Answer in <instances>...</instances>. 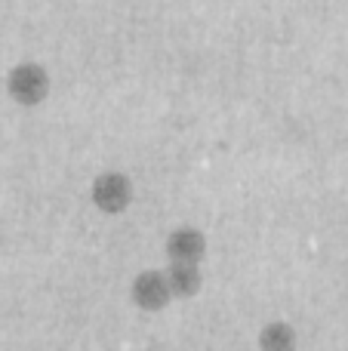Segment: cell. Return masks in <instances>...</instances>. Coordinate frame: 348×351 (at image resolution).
Listing matches in <instances>:
<instances>
[{
  "mask_svg": "<svg viewBox=\"0 0 348 351\" xmlns=\"http://www.w3.org/2000/svg\"><path fill=\"white\" fill-rule=\"evenodd\" d=\"M10 93L25 105L40 102L43 93H47V74L37 65H18L10 74Z\"/></svg>",
  "mask_w": 348,
  "mask_h": 351,
  "instance_id": "6da1fadb",
  "label": "cell"
},
{
  "mask_svg": "<svg viewBox=\"0 0 348 351\" xmlns=\"http://www.w3.org/2000/svg\"><path fill=\"white\" fill-rule=\"evenodd\" d=\"M170 280L164 278V274H158V271H148V274H142L139 280H136V287H133V296H136V302L142 305V308H160V305L170 299Z\"/></svg>",
  "mask_w": 348,
  "mask_h": 351,
  "instance_id": "7a4b0ae2",
  "label": "cell"
},
{
  "mask_svg": "<svg viewBox=\"0 0 348 351\" xmlns=\"http://www.w3.org/2000/svg\"><path fill=\"white\" fill-rule=\"evenodd\" d=\"M293 342H296V336L287 324H271V327L262 333L265 351H293Z\"/></svg>",
  "mask_w": 348,
  "mask_h": 351,
  "instance_id": "8992f818",
  "label": "cell"
},
{
  "mask_svg": "<svg viewBox=\"0 0 348 351\" xmlns=\"http://www.w3.org/2000/svg\"><path fill=\"white\" fill-rule=\"evenodd\" d=\"M129 182L123 179V176H102V179L96 182V204L102 206V210L108 213H117L123 210V206L129 204Z\"/></svg>",
  "mask_w": 348,
  "mask_h": 351,
  "instance_id": "3957f363",
  "label": "cell"
},
{
  "mask_svg": "<svg viewBox=\"0 0 348 351\" xmlns=\"http://www.w3.org/2000/svg\"><path fill=\"white\" fill-rule=\"evenodd\" d=\"M166 280H170V290L176 293H195L197 284H201V274H197V265H191V262H176Z\"/></svg>",
  "mask_w": 348,
  "mask_h": 351,
  "instance_id": "5b68a950",
  "label": "cell"
},
{
  "mask_svg": "<svg viewBox=\"0 0 348 351\" xmlns=\"http://www.w3.org/2000/svg\"><path fill=\"white\" fill-rule=\"evenodd\" d=\"M170 256L173 262H191L197 265V259L203 256V237L191 228H182L170 237Z\"/></svg>",
  "mask_w": 348,
  "mask_h": 351,
  "instance_id": "277c9868",
  "label": "cell"
}]
</instances>
